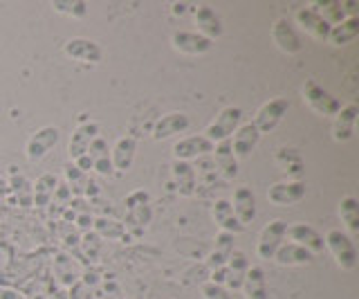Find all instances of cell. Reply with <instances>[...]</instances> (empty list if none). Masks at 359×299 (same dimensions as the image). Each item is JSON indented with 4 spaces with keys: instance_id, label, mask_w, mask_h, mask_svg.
<instances>
[{
    "instance_id": "7",
    "label": "cell",
    "mask_w": 359,
    "mask_h": 299,
    "mask_svg": "<svg viewBox=\"0 0 359 299\" xmlns=\"http://www.w3.org/2000/svg\"><path fill=\"white\" fill-rule=\"evenodd\" d=\"M213 147H216V144H211L205 135H189L173 144V160L191 162V160L205 158L213 151Z\"/></svg>"
},
{
    "instance_id": "46",
    "label": "cell",
    "mask_w": 359,
    "mask_h": 299,
    "mask_svg": "<svg viewBox=\"0 0 359 299\" xmlns=\"http://www.w3.org/2000/svg\"><path fill=\"white\" fill-rule=\"evenodd\" d=\"M0 147H3V142H0Z\"/></svg>"
},
{
    "instance_id": "20",
    "label": "cell",
    "mask_w": 359,
    "mask_h": 299,
    "mask_svg": "<svg viewBox=\"0 0 359 299\" xmlns=\"http://www.w3.org/2000/svg\"><path fill=\"white\" fill-rule=\"evenodd\" d=\"M357 117H359V106L357 104L341 106V110L334 115V121H332V140L334 142H348V140H351L355 135Z\"/></svg>"
},
{
    "instance_id": "9",
    "label": "cell",
    "mask_w": 359,
    "mask_h": 299,
    "mask_svg": "<svg viewBox=\"0 0 359 299\" xmlns=\"http://www.w3.org/2000/svg\"><path fill=\"white\" fill-rule=\"evenodd\" d=\"M65 57H70L74 61H81V63H99L104 59V50L97 41L93 39H83V36H74L70 39L63 46Z\"/></svg>"
},
{
    "instance_id": "14",
    "label": "cell",
    "mask_w": 359,
    "mask_h": 299,
    "mask_svg": "<svg viewBox=\"0 0 359 299\" xmlns=\"http://www.w3.org/2000/svg\"><path fill=\"white\" fill-rule=\"evenodd\" d=\"M171 46L175 52L187 54V57H198V54H207L213 46V41L205 39L198 32H184L180 29L171 36Z\"/></svg>"
},
{
    "instance_id": "37",
    "label": "cell",
    "mask_w": 359,
    "mask_h": 299,
    "mask_svg": "<svg viewBox=\"0 0 359 299\" xmlns=\"http://www.w3.org/2000/svg\"><path fill=\"white\" fill-rule=\"evenodd\" d=\"M52 7L56 14L72 18H83L88 14V3H83V0H54Z\"/></svg>"
},
{
    "instance_id": "31",
    "label": "cell",
    "mask_w": 359,
    "mask_h": 299,
    "mask_svg": "<svg viewBox=\"0 0 359 299\" xmlns=\"http://www.w3.org/2000/svg\"><path fill=\"white\" fill-rule=\"evenodd\" d=\"M274 261L278 265H308L314 261V254L306 248L297 246V243H283L274 254Z\"/></svg>"
},
{
    "instance_id": "38",
    "label": "cell",
    "mask_w": 359,
    "mask_h": 299,
    "mask_svg": "<svg viewBox=\"0 0 359 299\" xmlns=\"http://www.w3.org/2000/svg\"><path fill=\"white\" fill-rule=\"evenodd\" d=\"M79 248L83 250V254L90 261H95L101 250V239L95 234V232H86V234H81V239H79Z\"/></svg>"
},
{
    "instance_id": "4",
    "label": "cell",
    "mask_w": 359,
    "mask_h": 299,
    "mask_svg": "<svg viewBox=\"0 0 359 299\" xmlns=\"http://www.w3.org/2000/svg\"><path fill=\"white\" fill-rule=\"evenodd\" d=\"M285 232H287V223L285 220H272V223H267L261 234H258V241H256V257L261 261H269L274 259V254L278 252V248L283 246L285 241Z\"/></svg>"
},
{
    "instance_id": "24",
    "label": "cell",
    "mask_w": 359,
    "mask_h": 299,
    "mask_svg": "<svg viewBox=\"0 0 359 299\" xmlns=\"http://www.w3.org/2000/svg\"><path fill=\"white\" fill-rule=\"evenodd\" d=\"M211 153H213V167L218 169V173L224 180H233L238 175V160H236L231 151V142L229 140L218 142Z\"/></svg>"
},
{
    "instance_id": "44",
    "label": "cell",
    "mask_w": 359,
    "mask_h": 299,
    "mask_svg": "<svg viewBox=\"0 0 359 299\" xmlns=\"http://www.w3.org/2000/svg\"><path fill=\"white\" fill-rule=\"evenodd\" d=\"M189 7H191L189 3H173V5H171V12H173L175 16H184V14L189 12Z\"/></svg>"
},
{
    "instance_id": "5",
    "label": "cell",
    "mask_w": 359,
    "mask_h": 299,
    "mask_svg": "<svg viewBox=\"0 0 359 299\" xmlns=\"http://www.w3.org/2000/svg\"><path fill=\"white\" fill-rule=\"evenodd\" d=\"M290 110V99L287 97H274L265 102L261 108H258V113L254 117V126L258 128V133H272L280 121L285 119Z\"/></svg>"
},
{
    "instance_id": "30",
    "label": "cell",
    "mask_w": 359,
    "mask_h": 299,
    "mask_svg": "<svg viewBox=\"0 0 359 299\" xmlns=\"http://www.w3.org/2000/svg\"><path fill=\"white\" fill-rule=\"evenodd\" d=\"M86 156L93 162V171H97L99 175H110L112 171V160H110V149H108V142L104 138H97L93 144H90V149Z\"/></svg>"
},
{
    "instance_id": "25",
    "label": "cell",
    "mask_w": 359,
    "mask_h": 299,
    "mask_svg": "<svg viewBox=\"0 0 359 299\" xmlns=\"http://www.w3.org/2000/svg\"><path fill=\"white\" fill-rule=\"evenodd\" d=\"M54 277H56V281H59V286L67 291L72 284L81 279V268H79V263L70 257V254L59 252L54 257Z\"/></svg>"
},
{
    "instance_id": "2",
    "label": "cell",
    "mask_w": 359,
    "mask_h": 299,
    "mask_svg": "<svg viewBox=\"0 0 359 299\" xmlns=\"http://www.w3.org/2000/svg\"><path fill=\"white\" fill-rule=\"evenodd\" d=\"M241 121H243V108H238V106H224L220 113L216 115V119H213L211 124L205 128L202 135H205L211 144L231 140L233 133L238 131Z\"/></svg>"
},
{
    "instance_id": "21",
    "label": "cell",
    "mask_w": 359,
    "mask_h": 299,
    "mask_svg": "<svg viewBox=\"0 0 359 299\" xmlns=\"http://www.w3.org/2000/svg\"><path fill=\"white\" fill-rule=\"evenodd\" d=\"M229 203L233 209V216L238 218V223L243 227H247L256 218V196L250 187H238V190L233 192V201Z\"/></svg>"
},
{
    "instance_id": "23",
    "label": "cell",
    "mask_w": 359,
    "mask_h": 299,
    "mask_svg": "<svg viewBox=\"0 0 359 299\" xmlns=\"http://www.w3.org/2000/svg\"><path fill=\"white\" fill-rule=\"evenodd\" d=\"M137 156V140L133 135H121L115 147L110 149V160H112V169L117 171H128Z\"/></svg>"
},
{
    "instance_id": "32",
    "label": "cell",
    "mask_w": 359,
    "mask_h": 299,
    "mask_svg": "<svg viewBox=\"0 0 359 299\" xmlns=\"http://www.w3.org/2000/svg\"><path fill=\"white\" fill-rule=\"evenodd\" d=\"M357 36H359V18L351 16V18H346V20H341V23L330 27L328 41L332 43V46L341 48V46H348V43H353Z\"/></svg>"
},
{
    "instance_id": "18",
    "label": "cell",
    "mask_w": 359,
    "mask_h": 299,
    "mask_svg": "<svg viewBox=\"0 0 359 299\" xmlns=\"http://www.w3.org/2000/svg\"><path fill=\"white\" fill-rule=\"evenodd\" d=\"M194 16H196V25H198V34H202L205 39L213 41V39H220L222 36V20L218 16V12L213 9L211 5L202 3L194 9Z\"/></svg>"
},
{
    "instance_id": "35",
    "label": "cell",
    "mask_w": 359,
    "mask_h": 299,
    "mask_svg": "<svg viewBox=\"0 0 359 299\" xmlns=\"http://www.w3.org/2000/svg\"><path fill=\"white\" fill-rule=\"evenodd\" d=\"M339 218L353 237L359 234V201L355 196H344L339 201Z\"/></svg>"
},
{
    "instance_id": "6",
    "label": "cell",
    "mask_w": 359,
    "mask_h": 299,
    "mask_svg": "<svg viewBox=\"0 0 359 299\" xmlns=\"http://www.w3.org/2000/svg\"><path fill=\"white\" fill-rule=\"evenodd\" d=\"M59 140H61V128L56 126L39 128L25 144V158L29 162H41L43 158L50 156V151L59 144Z\"/></svg>"
},
{
    "instance_id": "41",
    "label": "cell",
    "mask_w": 359,
    "mask_h": 299,
    "mask_svg": "<svg viewBox=\"0 0 359 299\" xmlns=\"http://www.w3.org/2000/svg\"><path fill=\"white\" fill-rule=\"evenodd\" d=\"M202 295H205V299H231V295L222 286H216L211 281L202 286Z\"/></svg>"
},
{
    "instance_id": "11",
    "label": "cell",
    "mask_w": 359,
    "mask_h": 299,
    "mask_svg": "<svg viewBox=\"0 0 359 299\" xmlns=\"http://www.w3.org/2000/svg\"><path fill=\"white\" fill-rule=\"evenodd\" d=\"M355 7H357V3H341V0H314V3H310L312 12H317L330 27L341 23L346 18H351V16H357L353 12Z\"/></svg>"
},
{
    "instance_id": "8",
    "label": "cell",
    "mask_w": 359,
    "mask_h": 299,
    "mask_svg": "<svg viewBox=\"0 0 359 299\" xmlns=\"http://www.w3.org/2000/svg\"><path fill=\"white\" fill-rule=\"evenodd\" d=\"M306 198V185L301 180H285V182H274L267 192V201L278 207H290L297 205Z\"/></svg>"
},
{
    "instance_id": "19",
    "label": "cell",
    "mask_w": 359,
    "mask_h": 299,
    "mask_svg": "<svg viewBox=\"0 0 359 299\" xmlns=\"http://www.w3.org/2000/svg\"><path fill=\"white\" fill-rule=\"evenodd\" d=\"M294 18H297V23L301 25V29L306 32V34H310L314 41H319V43L328 41V36H330V25L325 23V20L317 12H312L310 7H299Z\"/></svg>"
},
{
    "instance_id": "3",
    "label": "cell",
    "mask_w": 359,
    "mask_h": 299,
    "mask_svg": "<svg viewBox=\"0 0 359 299\" xmlns=\"http://www.w3.org/2000/svg\"><path fill=\"white\" fill-rule=\"evenodd\" d=\"M303 102H306L314 113L323 115V117H334L341 110V102L337 99L332 93L325 91L323 86H319L317 81H306L303 84Z\"/></svg>"
},
{
    "instance_id": "1",
    "label": "cell",
    "mask_w": 359,
    "mask_h": 299,
    "mask_svg": "<svg viewBox=\"0 0 359 299\" xmlns=\"http://www.w3.org/2000/svg\"><path fill=\"white\" fill-rule=\"evenodd\" d=\"M323 243L328 252L334 257L337 265H339L341 270H355L357 268V261H359V254H357V248H355V241L351 234H346L341 230H328L323 237Z\"/></svg>"
},
{
    "instance_id": "16",
    "label": "cell",
    "mask_w": 359,
    "mask_h": 299,
    "mask_svg": "<svg viewBox=\"0 0 359 299\" xmlns=\"http://www.w3.org/2000/svg\"><path fill=\"white\" fill-rule=\"evenodd\" d=\"M231 151L236 160H245L252 156V151L258 147V142H261V133L254 126V121H247V124H241L238 131L231 135Z\"/></svg>"
},
{
    "instance_id": "43",
    "label": "cell",
    "mask_w": 359,
    "mask_h": 299,
    "mask_svg": "<svg viewBox=\"0 0 359 299\" xmlns=\"http://www.w3.org/2000/svg\"><path fill=\"white\" fill-rule=\"evenodd\" d=\"M0 299H27V297L11 286H0Z\"/></svg>"
},
{
    "instance_id": "33",
    "label": "cell",
    "mask_w": 359,
    "mask_h": 299,
    "mask_svg": "<svg viewBox=\"0 0 359 299\" xmlns=\"http://www.w3.org/2000/svg\"><path fill=\"white\" fill-rule=\"evenodd\" d=\"M93 232L101 241H104V239H108V241H126L128 239V232H126V227H123V223H119V220H115V218H108V216L95 218Z\"/></svg>"
},
{
    "instance_id": "36",
    "label": "cell",
    "mask_w": 359,
    "mask_h": 299,
    "mask_svg": "<svg viewBox=\"0 0 359 299\" xmlns=\"http://www.w3.org/2000/svg\"><path fill=\"white\" fill-rule=\"evenodd\" d=\"M9 192H14L18 198V205L29 207L32 205V185L27 182V178L22 173L16 171V167H9Z\"/></svg>"
},
{
    "instance_id": "13",
    "label": "cell",
    "mask_w": 359,
    "mask_h": 299,
    "mask_svg": "<svg viewBox=\"0 0 359 299\" xmlns=\"http://www.w3.org/2000/svg\"><path fill=\"white\" fill-rule=\"evenodd\" d=\"M285 237H290V243H297V246L306 248L312 254H319V252L325 250V243H323V237L319 234V230L308 225V223L287 225Z\"/></svg>"
},
{
    "instance_id": "28",
    "label": "cell",
    "mask_w": 359,
    "mask_h": 299,
    "mask_svg": "<svg viewBox=\"0 0 359 299\" xmlns=\"http://www.w3.org/2000/svg\"><path fill=\"white\" fill-rule=\"evenodd\" d=\"M211 216L213 220L218 223L220 232H227V234H241V232L245 230L241 223H238V218L233 216V209H231V203L229 201H216L213 203V209H211Z\"/></svg>"
},
{
    "instance_id": "29",
    "label": "cell",
    "mask_w": 359,
    "mask_h": 299,
    "mask_svg": "<svg viewBox=\"0 0 359 299\" xmlns=\"http://www.w3.org/2000/svg\"><path fill=\"white\" fill-rule=\"evenodd\" d=\"M56 187H59V178L54 173H43L32 185V205L36 207H50Z\"/></svg>"
},
{
    "instance_id": "45",
    "label": "cell",
    "mask_w": 359,
    "mask_h": 299,
    "mask_svg": "<svg viewBox=\"0 0 359 299\" xmlns=\"http://www.w3.org/2000/svg\"><path fill=\"white\" fill-rule=\"evenodd\" d=\"M7 194H9V185H7V180L0 178V201H5Z\"/></svg>"
},
{
    "instance_id": "39",
    "label": "cell",
    "mask_w": 359,
    "mask_h": 299,
    "mask_svg": "<svg viewBox=\"0 0 359 299\" xmlns=\"http://www.w3.org/2000/svg\"><path fill=\"white\" fill-rule=\"evenodd\" d=\"M123 205H126V209L142 207V205H151V196H149V192H144V190L130 192V194L126 196V201H123Z\"/></svg>"
},
{
    "instance_id": "10",
    "label": "cell",
    "mask_w": 359,
    "mask_h": 299,
    "mask_svg": "<svg viewBox=\"0 0 359 299\" xmlns=\"http://www.w3.org/2000/svg\"><path fill=\"white\" fill-rule=\"evenodd\" d=\"M269 34H272L274 46L283 54H299L301 48H303V43H301V39L297 34L294 25H292L287 18H276L272 29H269Z\"/></svg>"
},
{
    "instance_id": "42",
    "label": "cell",
    "mask_w": 359,
    "mask_h": 299,
    "mask_svg": "<svg viewBox=\"0 0 359 299\" xmlns=\"http://www.w3.org/2000/svg\"><path fill=\"white\" fill-rule=\"evenodd\" d=\"M74 230H79L81 234H86V232H93V223H95V216L90 212H83V214H76L74 218Z\"/></svg>"
},
{
    "instance_id": "15",
    "label": "cell",
    "mask_w": 359,
    "mask_h": 299,
    "mask_svg": "<svg viewBox=\"0 0 359 299\" xmlns=\"http://www.w3.org/2000/svg\"><path fill=\"white\" fill-rule=\"evenodd\" d=\"M191 124V119L187 113L182 110H173V113H166L162 115L160 119L155 121L153 126V140L155 142H162V140H168V138H175L180 133H184Z\"/></svg>"
},
{
    "instance_id": "27",
    "label": "cell",
    "mask_w": 359,
    "mask_h": 299,
    "mask_svg": "<svg viewBox=\"0 0 359 299\" xmlns=\"http://www.w3.org/2000/svg\"><path fill=\"white\" fill-rule=\"evenodd\" d=\"M241 291L245 293V299H267V277L261 265H250Z\"/></svg>"
},
{
    "instance_id": "12",
    "label": "cell",
    "mask_w": 359,
    "mask_h": 299,
    "mask_svg": "<svg viewBox=\"0 0 359 299\" xmlns=\"http://www.w3.org/2000/svg\"><path fill=\"white\" fill-rule=\"evenodd\" d=\"M247 270H250V259H247V254L243 250H233L227 265H224V284H222L224 291L227 293L241 291Z\"/></svg>"
},
{
    "instance_id": "22",
    "label": "cell",
    "mask_w": 359,
    "mask_h": 299,
    "mask_svg": "<svg viewBox=\"0 0 359 299\" xmlns=\"http://www.w3.org/2000/svg\"><path fill=\"white\" fill-rule=\"evenodd\" d=\"M171 175H173V182H175V190L180 196H194L198 190V171L191 162H180L173 160L171 164Z\"/></svg>"
},
{
    "instance_id": "17",
    "label": "cell",
    "mask_w": 359,
    "mask_h": 299,
    "mask_svg": "<svg viewBox=\"0 0 359 299\" xmlns=\"http://www.w3.org/2000/svg\"><path fill=\"white\" fill-rule=\"evenodd\" d=\"M99 131H101V126L97 124V121H83V124L76 126V131L72 133V138H70V144H67V153H70L72 162L76 158L86 156L90 144L99 138Z\"/></svg>"
},
{
    "instance_id": "26",
    "label": "cell",
    "mask_w": 359,
    "mask_h": 299,
    "mask_svg": "<svg viewBox=\"0 0 359 299\" xmlns=\"http://www.w3.org/2000/svg\"><path fill=\"white\" fill-rule=\"evenodd\" d=\"M233 234H227V232H218L216 239H213V250L209 252L207 257V265L211 270H218V268H224L231 257V252L236 250L233 248Z\"/></svg>"
},
{
    "instance_id": "34",
    "label": "cell",
    "mask_w": 359,
    "mask_h": 299,
    "mask_svg": "<svg viewBox=\"0 0 359 299\" xmlns=\"http://www.w3.org/2000/svg\"><path fill=\"white\" fill-rule=\"evenodd\" d=\"M63 175H65V187L70 190L72 196L81 198L88 192V185H90V173H83L81 169H76L72 162H67L63 167Z\"/></svg>"
},
{
    "instance_id": "40",
    "label": "cell",
    "mask_w": 359,
    "mask_h": 299,
    "mask_svg": "<svg viewBox=\"0 0 359 299\" xmlns=\"http://www.w3.org/2000/svg\"><path fill=\"white\" fill-rule=\"evenodd\" d=\"M65 295H67V299H93V291H90L81 279L67 288Z\"/></svg>"
}]
</instances>
